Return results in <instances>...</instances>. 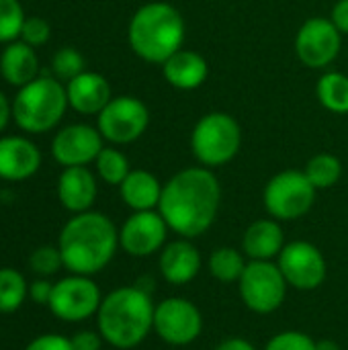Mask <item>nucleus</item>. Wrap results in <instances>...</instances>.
Here are the masks:
<instances>
[{"mask_svg": "<svg viewBox=\"0 0 348 350\" xmlns=\"http://www.w3.org/2000/svg\"><path fill=\"white\" fill-rule=\"evenodd\" d=\"M219 203L222 187L211 168L191 166L164 185L158 211L174 234L193 240L213 226Z\"/></svg>", "mask_w": 348, "mask_h": 350, "instance_id": "f257e3e1", "label": "nucleus"}, {"mask_svg": "<svg viewBox=\"0 0 348 350\" xmlns=\"http://www.w3.org/2000/svg\"><path fill=\"white\" fill-rule=\"evenodd\" d=\"M119 232L115 224L98 211L76 213L59 232L57 248L64 267L72 275L92 277L101 273L115 256Z\"/></svg>", "mask_w": 348, "mask_h": 350, "instance_id": "f03ea898", "label": "nucleus"}, {"mask_svg": "<svg viewBox=\"0 0 348 350\" xmlns=\"http://www.w3.org/2000/svg\"><path fill=\"white\" fill-rule=\"evenodd\" d=\"M154 301L148 291L119 287L103 297L96 312V326L105 342L121 350L135 349L154 330Z\"/></svg>", "mask_w": 348, "mask_h": 350, "instance_id": "7ed1b4c3", "label": "nucleus"}, {"mask_svg": "<svg viewBox=\"0 0 348 350\" xmlns=\"http://www.w3.org/2000/svg\"><path fill=\"white\" fill-rule=\"evenodd\" d=\"M185 33L187 27L180 10L168 2L154 0L133 12L127 41L139 59L162 66L172 53L183 49Z\"/></svg>", "mask_w": 348, "mask_h": 350, "instance_id": "20e7f679", "label": "nucleus"}, {"mask_svg": "<svg viewBox=\"0 0 348 350\" xmlns=\"http://www.w3.org/2000/svg\"><path fill=\"white\" fill-rule=\"evenodd\" d=\"M68 107L66 86L55 78L37 76L18 88L12 100V117L27 133H45L62 121Z\"/></svg>", "mask_w": 348, "mask_h": 350, "instance_id": "39448f33", "label": "nucleus"}, {"mask_svg": "<svg viewBox=\"0 0 348 350\" xmlns=\"http://www.w3.org/2000/svg\"><path fill=\"white\" fill-rule=\"evenodd\" d=\"M242 148L240 123L224 111L203 115L191 133V152L205 168L230 164Z\"/></svg>", "mask_w": 348, "mask_h": 350, "instance_id": "423d86ee", "label": "nucleus"}, {"mask_svg": "<svg viewBox=\"0 0 348 350\" xmlns=\"http://www.w3.org/2000/svg\"><path fill=\"white\" fill-rule=\"evenodd\" d=\"M316 191L304 170H283L267 183L263 201L273 219L291 221L310 213L316 203Z\"/></svg>", "mask_w": 348, "mask_h": 350, "instance_id": "0eeeda50", "label": "nucleus"}, {"mask_svg": "<svg viewBox=\"0 0 348 350\" xmlns=\"http://www.w3.org/2000/svg\"><path fill=\"white\" fill-rule=\"evenodd\" d=\"M287 281L273 260H248L240 281V297L244 306L254 314L277 312L287 295Z\"/></svg>", "mask_w": 348, "mask_h": 350, "instance_id": "6e6552de", "label": "nucleus"}, {"mask_svg": "<svg viewBox=\"0 0 348 350\" xmlns=\"http://www.w3.org/2000/svg\"><path fill=\"white\" fill-rule=\"evenodd\" d=\"M150 125L148 105L131 94L113 96L109 105L96 115V129L103 139L125 146L137 142Z\"/></svg>", "mask_w": 348, "mask_h": 350, "instance_id": "1a4fd4ad", "label": "nucleus"}, {"mask_svg": "<svg viewBox=\"0 0 348 350\" xmlns=\"http://www.w3.org/2000/svg\"><path fill=\"white\" fill-rule=\"evenodd\" d=\"M101 301V289L90 277L70 275L53 283V293L47 308L57 320L84 322L96 316Z\"/></svg>", "mask_w": 348, "mask_h": 350, "instance_id": "9d476101", "label": "nucleus"}, {"mask_svg": "<svg viewBox=\"0 0 348 350\" xmlns=\"http://www.w3.org/2000/svg\"><path fill=\"white\" fill-rule=\"evenodd\" d=\"M203 316L185 297H168L154 310V332L170 347H187L201 336Z\"/></svg>", "mask_w": 348, "mask_h": 350, "instance_id": "9b49d317", "label": "nucleus"}, {"mask_svg": "<svg viewBox=\"0 0 348 350\" xmlns=\"http://www.w3.org/2000/svg\"><path fill=\"white\" fill-rule=\"evenodd\" d=\"M277 265L287 285L297 291L318 289L328 275V265L322 250L306 240L285 244V248L277 256Z\"/></svg>", "mask_w": 348, "mask_h": 350, "instance_id": "f8f14e48", "label": "nucleus"}, {"mask_svg": "<svg viewBox=\"0 0 348 350\" xmlns=\"http://www.w3.org/2000/svg\"><path fill=\"white\" fill-rule=\"evenodd\" d=\"M343 33L334 27L328 16L308 18L295 35L297 59L314 70L328 68L340 53Z\"/></svg>", "mask_w": 348, "mask_h": 350, "instance_id": "ddd939ff", "label": "nucleus"}, {"mask_svg": "<svg viewBox=\"0 0 348 350\" xmlns=\"http://www.w3.org/2000/svg\"><path fill=\"white\" fill-rule=\"evenodd\" d=\"M168 226L158 209L133 211L119 230V246L135 258H146L166 246Z\"/></svg>", "mask_w": 348, "mask_h": 350, "instance_id": "4468645a", "label": "nucleus"}, {"mask_svg": "<svg viewBox=\"0 0 348 350\" xmlns=\"http://www.w3.org/2000/svg\"><path fill=\"white\" fill-rule=\"evenodd\" d=\"M103 148V135L96 127L74 123L55 133L51 142V156L64 168L86 166L96 160Z\"/></svg>", "mask_w": 348, "mask_h": 350, "instance_id": "2eb2a0df", "label": "nucleus"}, {"mask_svg": "<svg viewBox=\"0 0 348 350\" xmlns=\"http://www.w3.org/2000/svg\"><path fill=\"white\" fill-rule=\"evenodd\" d=\"M41 166L39 148L21 135L0 137V178L2 180H27Z\"/></svg>", "mask_w": 348, "mask_h": 350, "instance_id": "dca6fc26", "label": "nucleus"}, {"mask_svg": "<svg viewBox=\"0 0 348 350\" xmlns=\"http://www.w3.org/2000/svg\"><path fill=\"white\" fill-rule=\"evenodd\" d=\"M158 269L170 285H187L201 271V252L189 238L168 242L160 250Z\"/></svg>", "mask_w": 348, "mask_h": 350, "instance_id": "f3484780", "label": "nucleus"}, {"mask_svg": "<svg viewBox=\"0 0 348 350\" xmlns=\"http://www.w3.org/2000/svg\"><path fill=\"white\" fill-rule=\"evenodd\" d=\"M66 92L68 105L80 115H98L113 98L109 80L98 72L86 70L68 82Z\"/></svg>", "mask_w": 348, "mask_h": 350, "instance_id": "a211bd4d", "label": "nucleus"}, {"mask_svg": "<svg viewBox=\"0 0 348 350\" xmlns=\"http://www.w3.org/2000/svg\"><path fill=\"white\" fill-rule=\"evenodd\" d=\"M96 178L86 166H70L64 168V172L57 178V197L59 203L76 213L90 211V207L96 201Z\"/></svg>", "mask_w": 348, "mask_h": 350, "instance_id": "6ab92c4d", "label": "nucleus"}, {"mask_svg": "<svg viewBox=\"0 0 348 350\" xmlns=\"http://www.w3.org/2000/svg\"><path fill=\"white\" fill-rule=\"evenodd\" d=\"M162 74L172 88L195 90L207 80L209 66L201 53L183 47L162 64Z\"/></svg>", "mask_w": 348, "mask_h": 350, "instance_id": "aec40b11", "label": "nucleus"}, {"mask_svg": "<svg viewBox=\"0 0 348 350\" xmlns=\"http://www.w3.org/2000/svg\"><path fill=\"white\" fill-rule=\"evenodd\" d=\"M285 248V234L277 219H256L242 236V252L248 260H273Z\"/></svg>", "mask_w": 348, "mask_h": 350, "instance_id": "412c9836", "label": "nucleus"}, {"mask_svg": "<svg viewBox=\"0 0 348 350\" xmlns=\"http://www.w3.org/2000/svg\"><path fill=\"white\" fill-rule=\"evenodd\" d=\"M164 185L156 178V174L148 170H131L127 178L119 185V193L123 203L131 211H152L158 209Z\"/></svg>", "mask_w": 348, "mask_h": 350, "instance_id": "4be33fe9", "label": "nucleus"}, {"mask_svg": "<svg viewBox=\"0 0 348 350\" xmlns=\"http://www.w3.org/2000/svg\"><path fill=\"white\" fill-rule=\"evenodd\" d=\"M39 59L35 49L25 41H12L0 55V74L12 86H25L37 78Z\"/></svg>", "mask_w": 348, "mask_h": 350, "instance_id": "5701e85b", "label": "nucleus"}, {"mask_svg": "<svg viewBox=\"0 0 348 350\" xmlns=\"http://www.w3.org/2000/svg\"><path fill=\"white\" fill-rule=\"evenodd\" d=\"M320 105L336 115L348 113V76L343 72H326L316 84Z\"/></svg>", "mask_w": 348, "mask_h": 350, "instance_id": "b1692460", "label": "nucleus"}, {"mask_svg": "<svg viewBox=\"0 0 348 350\" xmlns=\"http://www.w3.org/2000/svg\"><path fill=\"white\" fill-rule=\"evenodd\" d=\"M246 265H248L246 254L230 246H222L213 250L207 260L209 275L219 283H238Z\"/></svg>", "mask_w": 348, "mask_h": 350, "instance_id": "393cba45", "label": "nucleus"}, {"mask_svg": "<svg viewBox=\"0 0 348 350\" xmlns=\"http://www.w3.org/2000/svg\"><path fill=\"white\" fill-rule=\"evenodd\" d=\"M304 172L316 189H330L343 176V162L334 154L322 152L308 160Z\"/></svg>", "mask_w": 348, "mask_h": 350, "instance_id": "a878e982", "label": "nucleus"}, {"mask_svg": "<svg viewBox=\"0 0 348 350\" xmlns=\"http://www.w3.org/2000/svg\"><path fill=\"white\" fill-rule=\"evenodd\" d=\"M29 287L16 269H0V312L14 314L27 299Z\"/></svg>", "mask_w": 348, "mask_h": 350, "instance_id": "bb28decb", "label": "nucleus"}, {"mask_svg": "<svg viewBox=\"0 0 348 350\" xmlns=\"http://www.w3.org/2000/svg\"><path fill=\"white\" fill-rule=\"evenodd\" d=\"M94 164H96V174L101 176V180L113 187H119L131 172L127 156L117 148H103Z\"/></svg>", "mask_w": 348, "mask_h": 350, "instance_id": "cd10ccee", "label": "nucleus"}, {"mask_svg": "<svg viewBox=\"0 0 348 350\" xmlns=\"http://www.w3.org/2000/svg\"><path fill=\"white\" fill-rule=\"evenodd\" d=\"M25 18L18 0H0V43H12L21 37Z\"/></svg>", "mask_w": 348, "mask_h": 350, "instance_id": "c85d7f7f", "label": "nucleus"}, {"mask_svg": "<svg viewBox=\"0 0 348 350\" xmlns=\"http://www.w3.org/2000/svg\"><path fill=\"white\" fill-rule=\"evenodd\" d=\"M29 267H31V271L35 275L45 277V279L55 275L64 267L59 248L57 246H39V248H35L31 258H29Z\"/></svg>", "mask_w": 348, "mask_h": 350, "instance_id": "c756f323", "label": "nucleus"}, {"mask_svg": "<svg viewBox=\"0 0 348 350\" xmlns=\"http://www.w3.org/2000/svg\"><path fill=\"white\" fill-rule=\"evenodd\" d=\"M51 70L57 78L62 80H72L76 78L78 74L84 72V57L78 49L74 47H62L55 55H53V62H51Z\"/></svg>", "mask_w": 348, "mask_h": 350, "instance_id": "7c9ffc66", "label": "nucleus"}, {"mask_svg": "<svg viewBox=\"0 0 348 350\" xmlns=\"http://www.w3.org/2000/svg\"><path fill=\"white\" fill-rule=\"evenodd\" d=\"M265 350H316V342L304 332L287 330L275 334Z\"/></svg>", "mask_w": 348, "mask_h": 350, "instance_id": "2f4dec72", "label": "nucleus"}, {"mask_svg": "<svg viewBox=\"0 0 348 350\" xmlns=\"http://www.w3.org/2000/svg\"><path fill=\"white\" fill-rule=\"evenodd\" d=\"M49 35H51V29H49L47 21H43L41 16L25 18V25H23V31H21V41L29 43L31 47H39V45L47 43Z\"/></svg>", "mask_w": 348, "mask_h": 350, "instance_id": "473e14b6", "label": "nucleus"}, {"mask_svg": "<svg viewBox=\"0 0 348 350\" xmlns=\"http://www.w3.org/2000/svg\"><path fill=\"white\" fill-rule=\"evenodd\" d=\"M25 350H74L72 340L59 334H41L33 338Z\"/></svg>", "mask_w": 348, "mask_h": 350, "instance_id": "72a5a7b5", "label": "nucleus"}, {"mask_svg": "<svg viewBox=\"0 0 348 350\" xmlns=\"http://www.w3.org/2000/svg\"><path fill=\"white\" fill-rule=\"evenodd\" d=\"M70 340H72L74 350H101L103 347L101 332H92V330H80Z\"/></svg>", "mask_w": 348, "mask_h": 350, "instance_id": "f704fd0d", "label": "nucleus"}, {"mask_svg": "<svg viewBox=\"0 0 348 350\" xmlns=\"http://www.w3.org/2000/svg\"><path fill=\"white\" fill-rule=\"evenodd\" d=\"M51 293H53V283L47 281L45 277L33 281L29 285V297L37 304V306H49V299H51Z\"/></svg>", "mask_w": 348, "mask_h": 350, "instance_id": "c9c22d12", "label": "nucleus"}, {"mask_svg": "<svg viewBox=\"0 0 348 350\" xmlns=\"http://www.w3.org/2000/svg\"><path fill=\"white\" fill-rule=\"evenodd\" d=\"M330 21L334 23V27H336L343 35H348V0H338V2L332 6Z\"/></svg>", "mask_w": 348, "mask_h": 350, "instance_id": "e433bc0d", "label": "nucleus"}, {"mask_svg": "<svg viewBox=\"0 0 348 350\" xmlns=\"http://www.w3.org/2000/svg\"><path fill=\"white\" fill-rule=\"evenodd\" d=\"M10 115H12V105L8 103V98L4 96V92L0 90V131L6 129L8 121H10Z\"/></svg>", "mask_w": 348, "mask_h": 350, "instance_id": "4c0bfd02", "label": "nucleus"}, {"mask_svg": "<svg viewBox=\"0 0 348 350\" xmlns=\"http://www.w3.org/2000/svg\"><path fill=\"white\" fill-rule=\"evenodd\" d=\"M215 350H256L248 340L244 338H228L224 340Z\"/></svg>", "mask_w": 348, "mask_h": 350, "instance_id": "58836bf2", "label": "nucleus"}, {"mask_svg": "<svg viewBox=\"0 0 348 350\" xmlns=\"http://www.w3.org/2000/svg\"><path fill=\"white\" fill-rule=\"evenodd\" d=\"M316 350H340L338 347V342H334V340H318L316 342Z\"/></svg>", "mask_w": 348, "mask_h": 350, "instance_id": "ea45409f", "label": "nucleus"}]
</instances>
